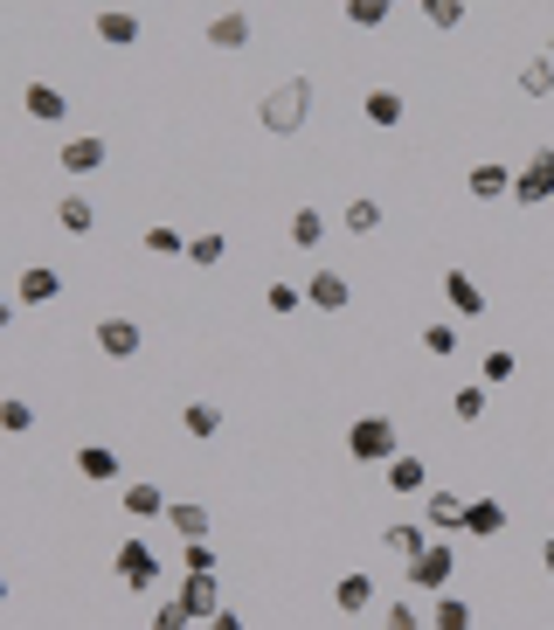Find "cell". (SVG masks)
Listing matches in <instances>:
<instances>
[{
    "label": "cell",
    "mask_w": 554,
    "mask_h": 630,
    "mask_svg": "<svg viewBox=\"0 0 554 630\" xmlns=\"http://www.w3.org/2000/svg\"><path fill=\"white\" fill-rule=\"evenodd\" d=\"M305 119H312V76H284V84H271L257 98V125L278 132V139L305 132Z\"/></svg>",
    "instance_id": "1"
},
{
    "label": "cell",
    "mask_w": 554,
    "mask_h": 630,
    "mask_svg": "<svg viewBox=\"0 0 554 630\" xmlns=\"http://www.w3.org/2000/svg\"><path fill=\"white\" fill-rule=\"evenodd\" d=\"M395 450H403V436H395L389 416H354V430H347V457H354V465H389Z\"/></svg>",
    "instance_id": "2"
},
{
    "label": "cell",
    "mask_w": 554,
    "mask_h": 630,
    "mask_svg": "<svg viewBox=\"0 0 554 630\" xmlns=\"http://www.w3.org/2000/svg\"><path fill=\"white\" fill-rule=\"evenodd\" d=\"M403 576H409L416 596H444L451 576H457V547H451V541H430L416 561H403Z\"/></svg>",
    "instance_id": "3"
},
{
    "label": "cell",
    "mask_w": 554,
    "mask_h": 630,
    "mask_svg": "<svg viewBox=\"0 0 554 630\" xmlns=\"http://www.w3.org/2000/svg\"><path fill=\"white\" fill-rule=\"evenodd\" d=\"M513 201H520V208H547L554 201V146L527 152V166L513 174Z\"/></svg>",
    "instance_id": "4"
},
{
    "label": "cell",
    "mask_w": 554,
    "mask_h": 630,
    "mask_svg": "<svg viewBox=\"0 0 554 630\" xmlns=\"http://www.w3.org/2000/svg\"><path fill=\"white\" fill-rule=\"evenodd\" d=\"M98 354L104 360H139V347H146V326L139 319H125V312H111V319H98Z\"/></svg>",
    "instance_id": "5"
},
{
    "label": "cell",
    "mask_w": 554,
    "mask_h": 630,
    "mask_svg": "<svg viewBox=\"0 0 554 630\" xmlns=\"http://www.w3.org/2000/svg\"><path fill=\"white\" fill-rule=\"evenodd\" d=\"M125 589H152L160 582V555H152V541H119V555H111Z\"/></svg>",
    "instance_id": "6"
},
{
    "label": "cell",
    "mask_w": 554,
    "mask_h": 630,
    "mask_svg": "<svg viewBox=\"0 0 554 630\" xmlns=\"http://www.w3.org/2000/svg\"><path fill=\"white\" fill-rule=\"evenodd\" d=\"M56 298H63V271H56V263H22L14 305H56Z\"/></svg>",
    "instance_id": "7"
},
{
    "label": "cell",
    "mask_w": 554,
    "mask_h": 630,
    "mask_svg": "<svg viewBox=\"0 0 554 630\" xmlns=\"http://www.w3.org/2000/svg\"><path fill=\"white\" fill-rule=\"evenodd\" d=\"M444 305H451L457 319H479V312H485L479 277H471V271H457V263H444Z\"/></svg>",
    "instance_id": "8"
},
{
    "label": "cell",
    "mask_w": 554,
    "mask_h": 630,
    "mask_svg": "<svg viewBox=\"0 0 554 630\" xmlns=\"http://www.w3.org/2000/svg\"><path fill=\"white\" fill-rule=\"evenodd\" d=\"M104 152H111L104 139H90V132H76V139H63V152H56V166L84 181V174H98V166H104Z\"/></svg>",
    "instance_id": "9"
},
{
    "label": "cell",
    "mask_w": 554,
    "mask_h": 630,
    "mask_svg": "<svg viewBox=\"0 0 554 630\" xmlns=\"http://www.w3.org/2000/svg\"><path fill=\"white\" fill-rule=\"evenodd\" d=\"M465 506H471V499H457L451 485H430V492H423V527H436V533L465 527Z\"/></svg>",
    "instance_id": "10"
},
{
    "label": "cell",
    "mask_w": 554,
    "mask_h": 630,
    "mask_svg": "<svg viewBox=\"0 0 554 630\" xmlns=\"http://www.w3.org/2000/svg\"><path fill=\"white\" fill-rule=\"evenodd\" d=\"M119 450H111V444H84V450H76V479H84V485H119Z\"/></svg>",
    "instance_id": "11"
},
{
    "label": "cell",
    "mask_w": 554,
    "mask_h": 630,
    "mask_svg": "<svg viewBox=\"0 0 554 630\" xmlns=\"http://www.w3.org/2000/svg\"><path fill=\"white\" fill-rule=\"evenodd\" d=\"M208 49H222V55L250 49V14H243V8H222L216 22H208Z\"/></svg>",
    "instance_id": "12"
},
{
    "label": "cell",
    "mask_w": 554,
    "mask_h": 630,
    "mask_svg": "<svg viewBox=\"0 0 554 630\" xmlns=\"http://www.w3.org/2000/svg\"><path fill=\"white\" fill-rule=\"evenodd\" d=\"M347 277H340V271H312V277H305V305H312V312H347Z\"/></svg>",
    "instance_id": "13"
},
{
    "label": "cell",
    "mask_w": 554,
    "mask_h": 630,
    "mask_svg": "<svg viewBox=\"0 0 554 630\" xmlns=\"http://www.w3.org/2000/svg\"><path fill=\"white\" fill-rule=\"evenodd\" d=\"M181 603H187V617H195V623H208L222 609V576H187L181 582Z\"/></svg>",
    "instance_id": "14"
},
{
    "label": "cell",
    "mask_w": 554,
    "mask_h": 630,
    "mask_svg": "<svg viewBox=\"0 0 554 630\" xmlns=\"http://www.w3.org/2000/svg\"><path fill=\"white\" fill-rule=\"evenodd\" d=\"M208 506L201 499H167V533H181V541H208Z\"/></svg>",
    "instance_id": "15"
},
{
    "label": "cell",
    "mask_w": 554,
    "mask_h": 630,
    "mask_svg": "<svg viewBox=\"0 0 554 630\" xmlns=\"http://www.w3.org/2000/svg\"><path fill=\"white\" fill-rule=\"evenodd\" d=\"M22 111H28L35 125H56V119H63V111H70V98H63V90H56V84H42V76H35V84L22 90Z\"/></svg>",
    "instance_id": "16"
},
{
    "label": "cell",
    "mask_w": 554,
    "mask_h": 630,
    "mask_svg": "<svg viewBox=\"0 0 554 630\" xmlns=\"http://www.w3.org/2000/svg\"><path fill=\"white\" fill-rule=\"evenodd\" d=\"M465 195H471V201H500V195H513V174H506L500 160H479V166L465 174Z\"/></svg>",
    "instance_id": "17"
},
{
    "label": "cell",
    "mask_w": 554,
    "mask_h": 630,
    "mask_svg": "<svg viewBox=\"0 0 554 630\" xmlns=\"http://www.w3.org/2000/svg\"><path fill=\"white\" fill-rule=\"evenodd\" d=\"M333 609H340V617L374 609V576H360V568H354V576H340V582H333Z\"/></svg>",
    "instance_id": "18"
},
{
    "label": "cell",
    "mask_w": 554,
    "mask_h": 630,
    "mask_svg": "<svg viewBox=\"0 0 554 630\" xmlns=\"http://www.w3.org/2000/svg\"><path fill=\"white\" fill-rule=\"evenodd\" d=\"M465 533H471V541H500V533H506V506L500 499H471L465 506Z\"/></svg>",
    "instance_id": "19"
},
{
    "label": "cell",
    "mask_w": 554,
    "mask_h": 630,
    "mask_svg": "<svg viewBox=\"0 0 554 630\" xmlns=\"http://www.w3.org/2000/svg\"><path fill=\"white\" fill-rule=\"evenodd\" d=\"M56 228L90 236V228H98V201H90V195H63V201H56Z\"/></svg>",
    "instance_id": "20"
},
{
    "label": "cell",
    "mask_w": 554,
    "mask_h": 630,
    "mask_svg": "<svg viewBox=\"0 0 554 630\" xmlns=\"http://www.w3.org/2000/svg\"><path fill=\"white\" fill-rule=\"evenodd\" d=\"M98 42L132 49V42H139V14H132V8H104V14H98Z\"/></svg>",
    "instance_id": "21"
},
{
    "label": "cell",
    "mask_w": 554,
    "mask_h": 630,
    "mask_svg": "<svg viewBox=\"0 0 554 630\" xmlns=\"http://www.w3.org/2000/svg\"><path fill=\"white\" fill-rule=\"evenodd\" d=\"M389 492H430V465L409 457V450H395L389 457Z\"/></svg>",
    "instance_id": "22"
},
{
    "label": "cell",
    "mask_w": 554,
    "mask_h": 630,
    "mask_svg": "<svg viewBox=\"0 0 554 630\" xmlns=\"http://www.w3.org/2000/svg\"><path fill=\"white\" fill-rule=\"evenodd\" d=\"M119 506L132 512V520H167V485H125Z\"/></svg>",
    "instance_id": "23"
},
{
    "label": "cell",
    "mask_w": 554,
    "mask_h": 630,
    "mask_svg": "<svg viewBox=\"0 0 554 630\" xmlns=\"http://www.w3.org/2000/svg\"><path fill=\"white\" fill-rule=\"evenodd\" d=\"M181 430L195 436V444H216V436H222V409L216 403H187L181 409Z\"/></svg>",
    "instance_id": "24"
},
{
    "label": "cell",
    "mask_w": 554,
    "mask_h": 630,
    "mask_svg": "<svg viewBox=\"0 0 554 630\" xmlns=\"http://www.w3.org/2000/svg\"><path fill=\"white\" fill-rule=\"evenodd\" d=\"M340 222H347V236H381V201L374 195H354L340 208Z\"/></svg>",
    "instance_id": "25"
},
{
    "label": "cell",
    "mask_w": 554,
    "mask_h": 630,
    "mask_svg": "<svg viewBox=\"0 0 554 630\" xmlns=\"http://www.w3.org/2000/svg\"><path fill=\"white\" fill-rule=\"evenodd\" d=\"M292 243L298 250H319L327 243V208H292Z\"/></svg>",
    "instance_id": "26"
},
{
    "label": "cell",
    "mask_w": 554,
    "mask_h": 630,
    "mask_svg": "<svg viewBox=\"0 0 554 630\" xmlns=\"http://www.w3.org/2000/svg\"><path fill=\"white\" fill-rule=\"evenodd\" d=\"M381 547H389L395 561H416V555H423V547H430V533L403 520V527H389V533H381Z\"/></svg>",
    "instance_id": "27"
},
{
    "label": "cell",
    "mask_w": 554,
    "mask_h": 630,
    "mask_svg": "<svg viewBox=\"0 0 554 630\" xmlns=\"http://www.w3.org/2000/svg\"><path fill=\"white\" fill-rule=\"evenodd\" d=\"M430 630H471V603H465V596H451V589H444V596L430 603Z\"/></svg>",
    "instance_id": "28"
},
{
    "label": "cell",
    "mask_w": 554,
    "mask_h": 630,
    "mask_svg": "<svg viewBox=\"0 0 554 630\" xmlns=\"http://www.w3.org/2000/svg\"><path fill=\"white\" fill-rule=\"evenodd\" d=\"M360 111H368V125H381V132H389V125H403V90H368V104H360Z\"/></svg>",
    "instance_id": "29"
},
{
    "label": "cell",
    "mask_w": 554,
    "mask_h": 630,
    "mask_svg": "<svg viewBox=\"0 0 554 630\" xmlns=\"http://www.w3.org/2000/svg\"><path fill=\"white\" fill-rule=\"evenodd\" d=\"M520 98H554V55L520 63Z\"/></svg>",
    "instance_id": "30"
},
{
    "label": "cell",
    "mask_w": 554,
    "mask_h": 630,
    "mask_svg": "<svg viewBox=\"0 0 554 630\" xmlns=\"http://www.w3.org/2000/svg\"><path fill=\"white\" fill-rule=\"evenodd\" d=\"M181 561H187V576H222V547L216 541H181Z\"/></svg>",
    "instance_id": "31"
},
{
    "label": "cell",
    "mask_w": 554,
    "mask_h": 630,
    "mask_svg": "<svg viewBox=\"0 0 554 630\" xmlns=\"http://www.w3.org/2000/svg\"><path fill=\"white\" fill-rule=\"evenodd\" d=\"M146 257H187V236H181L174 222H152L146 228Z\"/></svg>",
    "instance_id": "32"
},
{
    "label": "cell",
    "mask_w": 554,
    "mask_h": 630,
    "mask_svg": "<svg viewBox=\"0 0 554 630\" xmlns=\"http://www.w3.org/2000/svg\"><path fill=\"white\" fill-rule=\"evenodd\" d=\"M451 416H457V423H479V416H485V381H465V388L451 395Z\"/></svg>",
    "instance_id": "33"
},
{
    "label": "cell",
    "mask_w": 554,
    "mask_h": 630,
    "mask_svg": "<svg viewBox=\"0 0 554 630\" xmlns=\"http://www.w3.org/2000/svg\"><path fill=\"white\" fill-rule=\"evenodd\" d=\"M263 305H271V319H292V312H305V292H298V284H284V277H271Z\"/></svg>",
    "instance_id": "34"
},
{
    "label": "cell",
    "mask_w": 554,
    "mask_h": 630,
    "mask_svg": "<svg viewBox=\"0 0 554 630\" xmlns=\"http://www.w3.org/2000/svg\"><path fill=\"white\" fill-rule=\"evenodd\" d=\"M423 354L430 360H451L457 354V326H451V319H430V326H423Z\"/></svg>",
    "instance_id": "35"
},
{
    "label": "cell",
    "mask_w": 554,
    "mask_h": 630,
    "mask_svg": "<svg viewBox=\"0 0 554 630\" xmlns=\"http://www.w3.org/2000/svg\"><path fill=\"white\" fill-rule=\"evenodd\" d=\"M0 430H8V436H28V430H35V403L8 395V403H0Z\"/></svg>",
    "instance_id": "36"
},
{
    "label": "cell",
    "mask_w": 554,
    "mask_h": 630,
    "mask_svg": "<svg viewBox=\"0 0 554 630\" xmlns=\"http://www.w3.org/2000/svg\"><path fill=\"white\" fill-rule=\"evenodd\" d=\"M389 8H395V0H347V22L354 28H381V22H389Z\"/></svg>",
    "instance_id": "37"
},
{
    "label": "cell",
    "mask_w": 554,
    "mask_h": 630,
    "mask_svg": "<svg viewBox=\"0 0 554 630\" xmlns=\"http://www.w3.org/2000/svg\"><path fill=\"white\" fill-rule=\"evenodd\" d=\"M222 257H229V243H222V236H195V243H187V263H201V271H216Z\"/></svg>",
    "instance_id": "38"
},
{
    "label": "cell",
    "mask_w": 554,
    "mask_h": 630,
    "mask_svg": "<svg viewBox=\"0 0 554 630\" xmlns=\"http://www.w3.org/2000/svg\"><path fill=\"white\" fill-rule=\"evenodd\" d=\"M381 630H423V617H416V603L389 596V609H381Z\"/></svg>",
    "instance_id": "39"
},
{
    "label": "cell",
    "mask_w": 554,
    "mask_h": 630,
    "mask_svg": "<svg viewBox=\"0 0 554 630\" xmlns=\"http://www.w3.org/2000/svg\"><path fill=\"white\" fill-rule=\"evenodd\" d=\"M423 22L430 28H457L465 22V0H423Z\"/></svg>",
    "instance_id": "40"
},
{
    "label": "cell",
    "mask_w": 554,
    "mask_h": 630,
    "mask_svg": "<svg viewBox=\"0 0 554 630\" xmlns=\"http://www.w3.org/2000/svg\"><path fill=\"white\" fill-rule=\"evenodd\" d=\"M479 381H485V388H500V381H513V354H506V347H492V354L479 360Z\"/></svg>",
    "instance_id": "41"
},
{
    "label": "cell",
    "mask_w": 554,
    "mask_h": 630,
    "mask_svg": "<svg viewBox=\"0 0 554 630\" xmlns=\"http://www.w3.org/2000/svg\"><path fill=\"white\" fill-rule=\"evenodd\" d=\"M152 630H195V617H187V603L174 596V603H160V609H152Z\"/></svg>",
    "instance_id": "42"
},
{
    "label": "cell",
    "mask_w": 554,
    "mask_h": 630,
    "mask_svg": "<svg viewBox=\"0 0 554 630\" xmlns=\"http://www.w3.org/2000/svg\"><path fill=\"white\" fill-rule=\"evenodd\" d=\"M201 630H243V617H236V609H216V617H208Z\"/></svg>",
    "instance_id": "43"
},
{
    "label": "cell",
    "mask_w": 554,
    "mask_h": 630,
    "mask_svg": "<svg viewBox=\"0 0 554 630\" xmlns=\"http://www.w3.org/2000/svg\"><path fill=\"white\" fill-rule=\"evenodd\" d=\"M14 326V298H0V333H8Z\"/></svg>",
    "instance_id": "44"
},
{
    "label": "cell",
    "mask_w": 554,
    "mask_h": 630,
    "mask_svg": "<svg viewBox=\"0 0 554 630\" xmlns=\"http://www.w3.org/2000/svg\"><path fill=\"white\" fill-rule=\"evenodd\" d=\"M541 568H547V576H554V541H541Z\"/></svg>",
    "instance_id": "45"
},
{
    "label": "cell",
    "mask_w": 554,
    "mask_h": 630,
    "mask_svg": "<svg viewBox=\"0 0 554 630\" xmlns=\"http://www.w3.org/2000/svg\"><path fill=\"white\" fill-rule=\"evenodd\" d=\"M0 603H8V576H0Z\"/></svg>",
    "instance_id": "46"
},
{
    "label": "cell",
    "mask_w": 554,
    "mask_h": 630,
    "mask_svg": "<svg viewBox=\"0 0 554 630\" xmlns=\"http://www.w3.org/2000/svg\"><path fill=\"white\" fill-rule=\"evenodd\" d=\"M547 55H554V42H547Z\"/></svg>",
    "instance_id": "47"
}]
</instances>
